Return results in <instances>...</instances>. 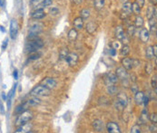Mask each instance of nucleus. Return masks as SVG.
<instances>
[{"label":"nucleus","mask_w":157,"mask_h":133,"mask_svg":"<svg viewBox=\"0 0 157 133\" xmlns=\"http://www.w3.org/2000/svg\"><path fill=\"white\" fill-rule=\"evenodd\" d=\"M16 86H17V84L16 83V84H14V86H13V88L11 89L10 90V92H8V97H7V100H12V99H13V97L15 96V93H16Z\"/></svg>","instance_id":"32"},{"label":"nucleus","mask_w":157,"mask_h":133,"mask_svg":"<svg viewBox=\"0 0 157 133\" xmlns=\"http://www.w3.org/2000/svg\"><path fill=\"white\" fill-rule=\"evenodd\" d=\"M104 83L108 86V85H112V84H115L116 82L118 81V78H117V76L115 75V73H106L104 75Z\"/></svg>","instance_id":"7"},{"label":"nucleus","mask_w":157,"mask_h":133,"mask_svg":"<svg viewBox=\"0 0 157 133\" xmlns=\"http://www.w3.org/2000/svg\"><path fill=\"white\" fill-rule=\"evenodd\" d=\"M132 14V4L130 2H126L123 5L122 11H121V15L120 17L123 20H126V19L131 16Z\"/></svg>","instance_id":"5"},{"label":"nucleus","mask_w":157,"mask_h":133,"mask_svg":"<svg viewBox=\"0 0 157 133\" xmlns=\"http://www.w3.org/2000/svg\"><path fill=\"white\" fill-rule=\"evenodd\" d=\"M77 35H78V33H77V31L75 30L74 28L71 29L70 31H69V33H68V39L69 41H71V42H74L77 39Z\"/></svg>","instance_id":"26"},{"label":"nucleus","mask_w":157,"mask_h":133,"mask_svg":"<svg viewBox=\"0 0 157 133\" xmlns=\"http://www.w3.org/2000/svg\"><path fill=\"white\" fill-rule=\"evenodd\" d=\"M42 0H30V5L33 6V7H35V6L38 5Z\"/></svg>","instance_id":"45"},{"label":"nucleus","mask_w":157,"mask_h":133,"mask_svg":"<svg viewBox=\"0 0 157 133\" xmlns=\"http://www.w3.org/2000/svg\"><path fill=\"white\" fill-rule=\"evenodd\" d=\"M13 76H14V79L15 80H17L18 79V72H17V70H15V71H14Z\"/></svg>","instance_id":"53"},{"label":"nucleus","mask_w":157,"mask_h":133,"mask_svg":"<svg viewBox=\"0 0 157 133\" xmlns=\"http://www.w3.org/2000/svg\"><path fill=\"white\" fill-rule=\"evenodd\" d=\"M28 108H29V106H28L27 102L26 101V102H24V103H22V104H20V105H18V106L16 108L15 113H16V114H18V115H19V114H21L22 112L27 111V110H28Z\"/></svg>","instance_id":"20"},{"label":"nucleus","mask_w":157,"mask_h":133,"mask_svg":"<svg viewBox=\"0 0 157 133\" xmlns=\"http://www.w3.org/2000/svg\"><path fill=\"white\" fill-rule=\"evenodd\" d=\"M146 17L148 19H151V18H156V7L155 6H149L147 8V11H146Z\"/></svg>","instance_id":"23"},{"label":"nucleus","mask_w":157,"mask_h":133,"mask_svg":"<svg viewBox=\"0 0 157 133\" xmlns=\"http://www.w3.org/2000/svg\"><path fill=\"white\" fill-rule=\"evenodd\" d=\"M80 15H81L80 16L82 17L83 19H87L90 16V11L88 9H86V8L82 9V10H81V12H80Z\"/></svg>","instance_id":"35"},{"label":"nucleus","mask_w":157,"mask_h":133,"mask_svg":"<svg viewBox=\"0 0 157 133\" xmlns=\"http://www.w3.org/2000/svg\"><path fill=\"white\" fill-rule=\"evenodd\" d=\"M149 130H150L151 132H156V130H157V128H156V123H153L152 125H151L149 127Z\"/></svg>","instance_id":"47"},{"label":"nucleus","mask_w":157,"mask_h":133,"mask_svg":"<svg viewBox=\"0 0 157 133\" xmlns=\"http://www.w3.org/2000/svg\"><path fill=\"white\" fill-rule=\"evenodd\" d=\"M8 44V38H5V41L3 42V44H2V49H3V50H5V49H7Z\"/></svg>","instance_id":"48"},{"label":"nucleus","mask_w":157,"mask_h":133,"mask_svg":"<svg viewBox=\"0 0 157 133\" xmlns=\"http://www.w3.org/2000/svg\"><path fill=\"white\" fill-rule=\"evenodd\" d=\"M135 3L142 8V7H143L144 3H145V0H135Z\"/></svg>","instance_id":"46"},{"label":"nucleus","mask_w":157,"mask_h":133,"mask_svg":"<svg viewBox=\"0 0 157 133\" xmlns=\"http://www.w3.org/2000/svg\"><path fill=\"white\" fill-rule=\"evenodd\" d=\"M115 35L116 37V39L119 41H122L124 38L125 37L124 35V32L122 26H116L115 30Z\"/></svg>","instance_id":"17"},{"label":"nucleus","mask_w":157,"mask_h":133,"mask_svg":"<svg viewBox=\"0 0 157 133\" xmlns=\"http://www.w3.org/2000/svg\"><path fill=\"white\" fill-rule=\"evenodd\" d=\"M31 129H32V125L31 124H28L26 123V124H24L22 126H18V128L17 130H16V133H21V132H32L31 131Z\"/></svg>","instance_id":"19"},{"label":"nucleus","mask_w":157,"mask_h":133,"mask_svg":"<svg viewBox=\"0 0 157 133\" xmlns=\"http://www.w3.org/2000/svg\"><path fill=\"white\" fill-rule=\"evenodd\" d=\"M122 65L126 71H130L134 67V60L128 58V57H125L122 60Z\"/></svg>","instance_id":"13"},{"label":"nucleus","mask_w":157,"mask_h":133,"mask_svg":"<svg viewBox=\"0 0 157 133\" xmlns=\"http://www.w3.org/2000/svg\"><path fill=\"white\" fill-rule=\"evenodd\" d=\"M149 119H150L153 123H156V122H157V115H156V113L151 114V115L149 116Z\"/></svg>","instance_id":"42"},{"label":"nucleus","mask_w":157,"mask_h":133,"mask_svg":"<svg viewBox=\"0 0 157 133\" xmlns=\"http://www.w3.org/2000/svg\"><path fill=\"white\" fill-rule=\"evenodd\" d=\"M106 130H107V131L110 133H120L121 132L119 125L114 121H109L107 124H106Z\"/></svg>","instance_id":"11"},{"label":"nucleus","mask_w":157,"mask_h":133,"mask_svg":"<svg viewBox=\"0 0 157 133\" xmlns=\"http://www.w3.org/2000/svg\"><path fill=\"white\" fill-rule=\"evenodd\" d=\"M150 2H151V3H152L153 5H156V2H157V1H156V0H150Z\"/></svg>","instance_id":"58"},{"label":"nucleus","mask_w":157,"mask_h":133,"mask_svg":"<svg viewBox=\"0 0 157 133\" xmlns=\"http://www.w3.org/2000/svg\"><path fill=\"white\" fill-rule=\"evenodd\" d=\"M73 24H74V27L75 30L83 29V27H84V19L81 16L74 18V20L73 22Z\"/></svg>","instance_id":"16"},{"label":"nucleus","mask_w":157,"mask_h":133,"mask_svg":"<svg viewBox=\"0 0 157 133\" xmlns=\"http://www.w3.org/2000/svg\"><path fill=\"white\" fill-rule=\"evenodd\" d=\"M32 119H33V113L27 110L26 111L22 112L21 114H19V116L17 117V119L16 120V125L17 127L18 126H22L24 124L29 122Z\"/></svg>","instance_id":"2"},{"label":"nucleus","mask_w":157,"mask_h":133,"mask_svg":"<svg viewBox=\"0 0 157 133\" xmlns=\"http://www.w3.org/2000/svg\"><path fill=\"white\" fill-rule=\"evenodd\" d=\"M109 54H110L111 56H115V54H116V50L115 48L111 47L110 50H109Z\"/></svg>","instance_id":"49"},{"label":"nucleus","mask_w":157,"mask_h":133,"mask_svg":"<svg viewBox=\"0 0 157 133\" xmlns=\"http://www.w3.org/2000/svg\"><path fill=\"white\" fill-rule=\"evenodd\" d=\"M149 119V113H148V111L146 109H144L143 111H142V114H141V117L138 120V122H140L142 124H145V122Z\"/></svg>","instance_id":"24"},{"label":"nucleus","mask_w":157,"mask_h":133,"mask_svg":"<svg viewBox=\"0 0 157 133\" xmlns=\"http://www.w3.org/2000/svg\"><path fill=\"white\" fill-rule=\"evenodd\" d=\"M115 75L117 76L118 80H121V81L127 80L128 76H129L127 71L124 67H118L116 69V71H115Z\"/></svg>","instance_id":"10"},{"label":"nucleus","mask_w":157,"mask_h":133,"mask_svg":"<svg viewBox=\"0 0 157 133\" xmlns=\"http://www.w3.org/2000/svg\"><path fill=\"white\" fill-rule=\"evenodd\" d=\"M41 84L44 85L45 87L48 88L49 90H52V89H55L56 87V81L53 79V78H50V77H46L44 78L41 81Z\"/></svg>","instance_id":"9"},{"label":"nucleus","mask_w":157,"mask_h":133,"mask_svg":"<svg viewBox=\"0 0 157 133\" xmlns=\"http://www.w3.org/2000/svg\"><path fill=\"white\" fill-rule=\"evenodd\" d=\"M49 13L53 16H56L57 14H59V10H58V8H56V7H52L51 9L49 10Z\"/></svg>","instance_id":"43"},{"label":"nucleus","mask_w":157,"mask_h":133,"mask_svg":"<svg viewBox=\"0 0 157 133\" xmlns=\"http://www.w3.org/2000/svg\"><path fill=\"white\" fill-rule=\"evenodd\" d=\"M30 94L32 96H36V97H45V96H49L51 94V90H49L48 88L45 87L44 85H36L35 86L30 92Z\"/></svg>","instance_id":"1"},{"label":"nucleus","mask_w":157,"mask_h":133,"mask_svg":"<svg viewBox=\"0 0 157 133\" xmlns=\"http://www.w3.org/2000/svg\"><path fill=\"white\" fill-rule=\"evenodd\" d=\"M117 87L115 86V84H112V85H108L107 86V92L110 95H115L117 93Z\"/></svg>","instance_id":"33"},{"label":"nucleus","mask_w":157,"mask_h":133,"mask_svg":"<svg viewBox=\"0 0 157 133\" xmlns=\"http://www.w3.org/2000/svg\"><path fill=\"white\" fill-rule=\"evenodd\" d=\"M92 126H93L94 130L96 131V132H102L104 130V122L102 121V120H100V119L94 120Z\"/></svg>","instance_id":"14"},{"label":"nucleus","mask_w":157,"mask_h":133,"mask_svg":"<svg viewBox=\"0 0 157 133\" xmlns=\"http://www.w3.org/2000/svg\"><path fill=\"white\" fill-rule=\"evenodd\" d=\"M0 5L4 7V5H5V1H4V0H0Z\"/></svg>","instance_id":"57"},{"label":"nucleus","mask_w":157,"mask_h":133,"mask_svg":"<svg viewBox=\"0 0 157 133\" xmlns=\"http://www.w3.org/2000/svg\"><path fill=\"white\" fill-rule=\"evenodd\" d=\"M153 70H154V67H153V65L151 64L150 62L146 63V65H145V73H146L147 74H150L151 73L153 72Z\"/></svg>","instance_id":"40"},{"label":"nucleus","mask_w":157,"mask_h":133,"mask_svg":"<svg viewBox=\"0 0 157 133\" xmlns=\"http://www.w3.org/2000/svg\"><path fill=\"white\" fill-rule=\"evenodd\" d=\"M143 98H144V93L143 92H136L135 95H134V100L137 105H140L143 103Z\"/></svg>","instance_id":"22"},{"label":"nucleus","mask_w":157,"mask_h":133,"mask_svg":"<svg viewBox=\"0 0 157 133\" xmlns=\"http://www.w3.org/2000/svg\"><path fill=\"white\" fill-rule=\"evenodd\" d=\"M127 103H128V99L125 93L120 92L119 94H117V98L115 100V107L118 111L124 110V108L126 107Z\"/></svg>","instance_id":"3"},{"label":"nucleus","mask_w":157,"mask_h":133,"mask_svg":"<svg viewBox=\"0 0 157 133\" xmlns=\"http://www.w3.org/2000/svg\"><path fill=\"white\" fill-rule=\"evenodd\" d=\"M68 53H69V51H68L67 48L62 49V50L60 51V53H59V59H60V60H65V59H66V57L67 54H68Z\"/></svg>","instance_id":"34"},{"label":"nucleus","mask_w":157,"mask_h":133,"mask_svg":"<svg viewBox=\"0 0 157 133\" xmlns=\"http://www.w3.org/2000/svg\"><path fill=\"white\" fill-rule=\"evenodd\" d=\"M132 133H140L141 132V127L139 124H135L134 125L133 127L131 128V130H130Z\"/></svg>","instance_id":"39"},{"label":"nucleus","mask_w":157,"mask_h":133,"mask_svg":"<svg viewBox=\"0 0 157 133\" xmlns=\"http://www.w3.org/2000/svg\"><path fill=\"white\" fill-rule=\"evenodd\" d=\"M105 0H94V6L96 10H101L104 6Z\"/></svg>","instance_id":"28"},{"label":"nucleus","mask_w":157,"mask_h":133,"mask_svg":"<svg viewBox=\"0 0 157 133\" xmlns=\"http://www.w3.org/2000/svg\"><path fill=\"white\" fill-rule=\"evenodd\" d=\"M149 20V25H150V29L152 32L154 31V33L156 32V18L153 17L151 19H148Z\"/></svg>","instance_id":"30"},{"label":"nucleus","mask_w":157,"mask_h":133,"mask_svg":"<svg viewBox=\"0 0 157 133\" xmlns=\"http://www.w3.org/2000/svg\"><path fill=\"white\" fill-rule=\"evenodd\" d=\"M0 30H1V31L3 32V33H5V30L4 29V27H3V26H0Z\"/></svg>","instance_id":"59"},{"label":"nucleus","mask_w":157,"mask_h":133,"mask_svg":"<svg viewBox=\"0 0 157 133\" xmlns=\"http://www.w3.org/2000/svg\"><path fill=\"white\" fill-rule=\"evenodd\" d=\"M130 54V47L128 45H124L123 47H121V54L123 56H127Z\"/></svg>","instance_id":"36"},{"label":"nucleus","mask_w":157,"mask_h":133,"mask_svg":"<svg viewBox=\"0 0 157 133\" xmlns=\"http://www.w3.org/2000/svg\"><path fill=\"white\" fill-rule=\"evenodd\" d=\"M66 62L68 63V65L69 66H75L77 64V62L79 61V56L75 54V53H68L67 56L66 57Z\"/></svg>","instance_id":"6"},{"label":"nucleus","mask_w":157,"mask_h":133,"mask_svg":"<svg viewBox=\"0 0 157 133\" xmlns=\"http://www.w3.org/2000/svg\"><path fill=\"white\" fill-rule=\"evenodd\" d=\"M72 1H73L74 3H75V4H80L81 2L83 1V0H72Z\"/></svg>","instance_id":"55"},{"label":"nucleus","mask_w":157,"mask_h":133,"mask_svg":"<svg viewBox=\"0 0 157 133\" xmlns=\"http://www.w3.org/2000/svg\"><path fill=\"white\" fill-rule=\"evenodd\" d=\"M111 45H112L113 48H115V50H116V49H121V47H122L120 42H113V43H111Z\"/></svg>","instance_id":"41"},{"label":"nucleus","mask_w":157,"mask_h":133,"mask_svg":"<svg viewBox=\"0 0 157 133\" xmlns=\"http://www.w3.org/2000/svg\"><path fill=\"white\" fill-rule=\"evenodd\" d=\"M45 16H46V13L43 8H37L31 15V17L33 19H35V20H40V19H43Z\"/></svg>","instance_id":"12"},{"label":"nucleus","mask_w":157,"mask_h":133,"mask_svg":"<svg viewBox=\"0 0 157 133\" xmlns=\"http://www.w3.org/2000/svg\"><path fill=\"white\" fill-rule=\"evenodd\" d=\"M18 32V24L16 19H12L10 22V29H9V34H10V37L12 39H15L16 37Z\"/></svg>","instance_id":"8"},{"label":"nucleus","mask_w":157,"mask_h":133,"mask_svg":"<svg viewBox=\"0 0 157 133\" xmlns=\"http://www.w3.org/2000/svg\"><path fill=\"white\" fill-rule=\"evenodd\" d=\"M27 104L29 107H34V106H37V105H39L41 104V100L38 98V97H36V96H34L32 98H30L27 101Z\"/></svg>","instance_id":"21"},{"label":"nucleus","mask_w":157,"mask_h":133,"mask_svg":"<svg viewBox=\"0 0 157 133\" xmlns=\"http://www.w3.org/2000/svg\"><path fill=\"white\" fill-rule=\"evenodd\" d=\"M134 33H135V26L134 25H129L127 28V35L129 37H132L134 35Z\"/></svg>","instance_id":"37"},{"label":"nucleus","mask_w":157,"mask_h":133,"mask_svg":"<svg viewBox=\"0 0 157 133\" xmlns=\"http://www.w3.org/2000/svg\"><path fill=\"white\" fill-rule=\"evenodd\" d=\"M44 24L40 22H35L33 24H31L29 26V34L28 35H38L41 32L43 31Z\"/></svg>","instance_id":"4"},{"label":"nucleus","mask_w":157,"mask_h":133,"mask_svg":"<svg viewBox=\"0 0 157 133\" xmlns=\"http://www.w3.org/2000/svg\"><path fill=\"white\" fill-rule=\"evenodd\" d=\"M145 56L148 60H151L154 58V52H153V46H147L145 49Z\"/></svg>","instance_id":"29"},{"label":"nucleus","mask_w":157,"mask_h":133,"mask_svg":"<svg viewBox=\"0 0 157 133\" xmlns=\"http://www.w3.org/2000/svg\"><path fill=\"white\" fill-rule=\"evenodd\" d=\"M42 55L41 53H32V54H30L29 55V60H37V59H39L40 58V56Z\"/></svg>","instance_id":"38"},{"label":"nucleus","mask_w":157,"mask_h":133,"mask_svg":"<svg viewBox=\"0 0 157 133\" xmlns=\"http://www.w3.org/2000/svg\"><path fill=\"white\" fill-rule=\"evenodd\" d=\"M140 12H141V7L135 2H134L132 4V13H134V15H139Z\"/></svg>","instance_id":"31"},{"label":"nucleus","mask_w":157,"mask_h":133,"mask_svg":"<svg viewBox=\"0 0 157 133\" xmlns=\"http://www.w3.org/2000/svg\"><path fill=\"white\" fill-rule=\"evenodd\" d=\"M53 4V0H42V1L37 5L35 7H38V8H45L47 7V6L51 5Z\"/></svg>","instance_id":"27"},{"label":"nucleus","mask_w":157,"mask_h":133,"mask_svg":"<svg viewBox=\"0 0 157 133\" xmlns=\"http://www.w3.org/2000/svg\"><path fill=\"white\" fill-rule=\"evenodd\" d=\"M0 78H1V73H0Z\"/></svg>","instance_id":"60"},{"label":"nucleus","mask_w":157,"mask_h":133,"mask_svg":"<svg viewBox=\"0 0 157 133\" xmlns=\"http://www.w3.org/2000/svg\"><path fill=\"white\" fill-rule=\"evenodd\" d=\"M0 111L2 114H5V110H4V105L2 103V101H0Z\"/></svg>","instance_id":"52"},{"label":"nucleus","mask_w":157,"mask_h":133,"mask_svg":"<svg viewBox=\"0 0 157 133\" xmlns=\"http://www.w3.org/2000/svg\"><path fill=\"white\" fill-rule=\"evenodd\" d=\"M2 99H3V100H7V96H5V92H2Z\"/></svg>","instance_id":"56"},{"label":"nucleus","mask_w":157,"mask_h":133,"mask_svg":"<svg viewBox=\"0 0 157 133\" xmlns=\"http://www.w3.org/2000/svg\"><path fill=\"white\" fill-rule=\"evenodd\" d=\"M143 24H144L143 18L139 15H136L135 19H134V26L136 28H141V27H143Z\"/></svg>","instance_id":"25"},{"label":"nucleus","mask_w":157,"mask_h":133,"mask_svg":"<svg viewBox=\"0 0 157 133\" xmlns=\"http://www.w3.org/2000/svg\"><path fill=\"white\" fill-rule=\"evenodd\" d=\"M156 78H157V75L154 74V76L152 79V87L154 89V92H156V81H157Z\"/></svg>","instance_id":"44"},{"label":"nucleus","mask_w":157,"mask_h":133,"mask_svg":"<svg viewBox=\"0 0 157 133\" xmlns=\"http://www.w3.org/2000/svg\"><path fill=\"white\" fill-rule=\"evenodd\" d=\"M131 90L133 91L134 93H135L136 92H138V90H137V86H136V85H133V86H132V87H131Z\"/></svg>","instance_id":"54"},{"label":"nucleus","mask_w":157,"mask_h":133,"mask_svg":"<svg viewBox=\"0 0 157 133\" xmlns=\"http://www.w3.org/2000/svg\"><path fill=\"white\" fill-rule=\"evenodd\" d=\"M149 97L148 96H145V95H144V98H143V103L144 104V105H147L148 104V102H149Z\"/></svg>","instance_id":"50"},{"label":"nucleus","mask_w":157,"mask_h":133,"mask_svg":"<svg viewBox=\"0 0 157 133\" xmlns=\"http://www.w3.org/2000/svg\"><path fill=\"white\" fill-rule=\"evenodd\" d=\"M85 29H86L87 33L90 34V35H93L96 31V29H97V24L94 21H91V22H89L88 24H86Z\"/></svg>","instance_id":"18"},{"label":"nucleus","mask_w":157,"mask_h":133,"mask_svg":"<svg viewBox=\"0 0 157 133\" xmlns=\"http://www.w3.org/2000/svg\"><path fill=\"white\" fill-rule=\"evenodd\" d=\"M153 52H154V57H156V55H157V45L156 44H154V45L153 46Z\"/></svg>","instance_id":"51"},{"label":"nucleus","mask_w":157,"mask_h":133,"mask_svg":"<svg viewBox=\"0 0 157 133\" xmlns=\"http://www.w3.org/2000/svg\"><path fill=\"white\" fill-rule=\"evenodd\" d=\"M140 40L144 43H146L148 41H149V38H150V33H149V31L148 29L146 28H142L141 31H140Z\"/></svg>","instance_id":"15"}]
</instances>
